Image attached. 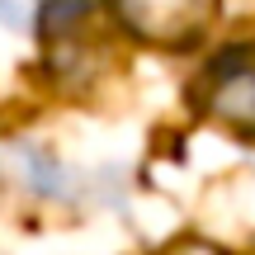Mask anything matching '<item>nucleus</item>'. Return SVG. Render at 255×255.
<instances>
[{
  "label": "nucleus",
  "mask_w": 255,
  "mask_h": 255,
  "mask_svg": "<svg viewBox=\"0 0 255 255\" xmlns=\"http://www.w3.org/2000/svg\"><path fill=\"white\" fill-rule=\"evenodd\" d=\"M128 28H137L151 43H184L203 28L213 0H119Z\"/></svg>",
  "instance_id": "f257e3e1"
},
{
  "label": "nucleus",
  "mask_w": 255,
  "mask_h": 255,
  "mask_svg": "<svg viewBox=\"0 0 255 255\" xmlns=\"http://www.w3.org/2000/svg\"><path fill=\"white\" fill-rule=\"evenodd\" d=\"M213 114L227 128L255 132V57H227L213 71Z\"/></svg>",
  "instance_id": "f03ea898"
},
{
  "label": "nucleus",
  "mask_w": 255,
  "mask_h": 255,
  "mask_svg": "<svg viewBox=\"0 0 255 255\" xmlns=\"http://www.w3.org/2000/svg\"><path fill=\"white\" fill-rule=\"evenodd\" d=\"M57 0H0V24L9 28H33Z\"/></svg>",
  "instance_id": "7ed1b4c3"
},
{
  "label": "nucleus",
  "mask_w": 255,
  "mask_h": 255,
  "mask_svg": "<svg viewBox=\"0 0 255 255\" xmlns=\"http://www.w3.org/2000/svg\"><path fill=\"white\" fill-rule=\"evenodd\" d=\"M170 255H222V251H213V246H180V251H170Z\"/></svg>",
  "instance_id": "20e7f679"
}]
</instances>
